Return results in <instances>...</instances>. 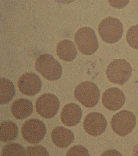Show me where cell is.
Returning a JSON list of instances; mask_svg holds the SVG:
<instances>
[{
    "label": "cell",
    "mask_w": 138,
    "mask_h": 156,
    "mask_svg": "<svg viewBox=\"0 0 138 156\" xmlns=\"http://www.w3.org/2000/svg\"><path fill=\"white\" fill-rule=\"evenodd\" d=\"M35 68L48 80L56 81L62 76V68L60 63L50 54L44 53L39 56L35 62Z\"/></svg>",
    "instance_id": "1"
},
{
    "label": "cell",
    "mask_w": 138,
    "mask_h": 156,
    "mask_svg": "<svg viewBox=\"0 0 138 156\" xmlns=\"http://www.w3.org/2000/svg\"><path fill=\"white\" fill-rule=\"evenodd\" d=\"M132 73V69L130 63L121 58L112 61L106 69L108 80L119 85H123L129 80Z\"/></svg>",
    "instance_id": "2"
},
{
    "label": "cell",
    "mask_w": 138,
    "mask_h": 156,
    "mask_svg": "<svg viewBox=\"0 0 138 156\" xmlns=\"http://www.w3.org/2000/svg\"><path fill=\"white\" fill-rule=\"evenodd\" d=\"M75 42L79 51L86 55L95 53L98 48V41L93 29L84 27L76 32Z\"/></svg>",
    "instance_id": "3"
},
{
    "label": "cell",
    "mask_w": 138,
    "mask_h": 156,
    "mask_svg": "<svg viewBox=\"0 0 138 156\" xmlns=\"http://www.w3.org/2000/svg\"><path fill=\"white\" fill-rule=\"evenodd\" d=\"M98 30L103 41L113 44L117 42L121 38L124 29L119 20L108 17L101 22Z\"/></svg>",
    "instance_id": "4"
},
{
    "label": "cell",
    "mask_w": 138,
    "mask_h": 156,
    "mask_svg": "<svg viewBox=\"0 0 138 156\" xmlns=\"http://www.w3.org/2000/svg\"><path fill=\"white\" fill-rule=\"evenodd\" d=\"M77 101L86 107H95L100 99V90L96 84L85 81L78 85L75 90Z\"/></svg>",
    "instance_id": "5"
},
{
    "label": "cell",
    "mask_w": 138,
    "mask_h": 156,
    "mask_svg": "<svg viewBox=\"0 0 138 156\" xmlns=\"http://www.w3.org/2000/svg\"><path fill=\"white\" fill-rule=\"evenodd\" d=\"M112 129L119 136L130 133L136 125V117L130 111H121L114 115L111 120Z\"/></svg>",
    "instance_id": "6"
},
{
    "label": "cell",
    "mask_w": 138,
    "mask_h": 156,
    "mask_svg": "<svg viewBox=\"0 0 138 156\" xmlns=\"http://www.w3.org/2000/svg\"><path fill=\"white\" fill-rule=\"evenodd\" d=\"M23 139L31 144H38L45 137L46 127L41 120L33 119L23 124L22 128Z\"/></svg>",
    "instance_id": "7"
},
{
    "label": "cell",
    "mask_w": 138,
    "mask_h": 156,
    "mask_svg": "<svg viewBox=\"0 0 138 156\" xmlns=\"http://www.w3.org/2000/svg\"><path fill=\"white\" fill-rule=\"evenodd\" d=\"M60 107V101L55 95L44 94L38 98L36 101V109L38 115L45 119L55 116Z\"/></svg>",
    "instance_id": "8"
},
{
    "label": "cell",
    "mask_w": 138,
    "mask_h": 156,
    "mask_svg": "<svg viewBox=\"0 0 138 156\" xmlns=\"http://www.w3.org/2000/svg\"><path fill=\"white\" fill-rule=\"evenodd\" d=\"M107 127V120L102 114L93 112L88 114L84 121V129L90 135L97 136L105 132Z\"/></svg>",
    "instance_id": "9"
},
{
    "label": "cell",
    "mask_w": 138,
    "mask_h": 156,
    "mask_svg": "<svg viewBox=\"0 0 138 156\" xmlns=\"http://www.w3.org/2000/svg\"><path fill=\"white\" fill-rule=\"evenodd\" d=\"M18 86L22 94L32 96L40 91L42 84L40 78L38 75L28 72L19 77Z\"/></svg>",
    "instance_id": "10"
},
{
    "label": "cell",
    "mask_w": 138,
    "mask_h": 156,
    "mask_svg": "<svg viewBox=\"0 0 138 156\" xmlns=\"http://www.w3.org/2000/svg\"><path fill=\"white\" fill-rule=\"evenodd\" d=\"M102 104L106 108L110 111L120 109L124 105L125 96L123 92L117 88H110L102 95Z\"/></svg>",
    "instance_id": "11"
},
{
    "label": "cell",
    "mask_w": 138,
    "mask_h": 156,
    "mask_svg": "<svg viewBox=\"0 0 138 156\" xmlns=\"http://www.w3.org/2000/svg\"><path fill=\"white\" fill-rule=\"evenodd\" d=\"M82 115V109L77 104L70 103L66 105L62 111L61 120L66 126H75L81 122Z\"/></svg>",
    "instance_id": "12"
},
{
    "label": "cell",
    "mask_w": 138,
    "mask_h": 156,
    "mask_svg": "<svg viewBox=\"0 0 138 156\" xmlns=\"http://www.w3.org/2000/svg\"><path fill=\"white\" fill-rule=\"evenodd\" d=\"M51 138L57 147L66 148L73 142L74 134L71 130L59 126L53 130Z\"/></svg>",
    "instance_id": "13"
},
{
    "label": "cell",
    "mask_w": 138,
    "mask_h": 156,
    "mask_svg": "<svg viewBox=\"0 0 138 156\" xmlns=\"http://www.w3.org/2000/svg\"><path fill=\"white\" fill-rule=\"evenodd\" d=\"M33 111V106L31 101L26 98L18 99L13 102L11 112L14 118L23 120L30 116Z\"/></svg>",
    "instance_id": "14"
},
{
    "label": "cell",
    "mask_w": 138,
    "mask_h": 156,
    "mask_svg": "<svg viewBox=\"0 0 138 156\" xmlns=\"http://www.w3.org/2000/svg\"><path fill=\"white\" fill-rule=\"evenodd\" d=\"M57 53L62 61L71 62L77 57V51L72 41L70 40H63L58 44Z\"/></svg>",
    "instance_id": "15"
},
{
    "label": "cell",
    "mask_w": 138,
    "mask_h": 156,
    "mask_svg": "<svg viewBox=\"0 0 138 156\" xmlns=\"http://www.w3.org/2000/svg\"><path fill=\"white\" fill-rule=\"evenodd\" d=\"M18 129L17 125L12 121H3L1 123L0 140L2 142H9L17 138Z\"/></svg>",
    "instance_id": "16"
},
{
    "label": "cell",
    "mask_w": 138,
    "mask_h": 156,
    "mask_svg": "<svg viewBox=\"0 0 138 156\" xmlns=\"http://www.w3.org/2000/svg\"><path fill=\"white\" fill-rule=\"evenodd\" d=\"M0 103L7 104L12 100L15 94L14 84L11 81L3 77L0 80Z\"/></svg>",
    "instance_id": "17"
},
{
    "label": "cell",
    "mask_w": 138,
    "mask_h": 156,
    "mask_svg": "<svg viewBox=\"0 0 138 156\" xmlns=\"http://www.w3.org/2000/svg\"><path fill=\"white\" fill-rule=\"evenodd\" d=\"M2 156L26 155V150L18 143H11L4 146L2 152Z\"/></svg>",
    "instance_id": "18"
},
{
    "label": "cell",
    "mask_w": 138,
    "mask_h": 156,
    "mask_svg": "<svg viewBox=\"0 0 138 156\" xmlns=\"http://www.w3.org/2000/svg\"><path fill=\"white\" fill-rule=\"evenodd\" d=\"M126 40L133 48L138 50V25L132 26L127 32Z\"/></svg>",
    "instance_id": "19"
},
{
    "label": "cell",
    "mask_w": 138,
    "mask_h": 156,
    "mask_svg": "<svg viewBox=\"0 0 138 156\" xmlns=\"http://www.w3.org/2000/svg\"><path fill=\"white\" fill-rule=\"evenodd\" d=\"M27 155H49L47 150L42 146H29L26 149Z\"/></svg>",
    "instance_id": "20"
},
{
    "label": "cell",
    "mask_w": 138,
    "mask_h": 156,
    "mask_svg": "<svg viewBox=\"0 0 138 156\" xmlns=\"http://www.w3.org/2000/svg\"><path fill=\"white\" fill-rule=\"evenodd\" d=\"M67 155H90L88 150L82 146L78 145L71 148L66 154Z\"/></svg>",
    "instance_id": "21"
},
{
    "label": "cell",
    "mask_w": 138,
    "mask_h": 156,
    "mask_svg": "<svg viewBox=\"0 0 138 156\" xmlns=\"http://www.w3.org/2000/svg\"><path fill=\"white\" fill-rule=\"evenodd\" d=\"M111 6L116 9L125 7L129 3L130 0H108Z\"/></svg>",
    "instance_id": "22"
},
{
    "label": "cell",
    "mask_w": 138,
    "mask_h": 156,
    "mask_svg": "<svg viewBox=\"0 0 138 156\" xmlns=\"http://www.w3.org/2000/svg\"><path fill=\"white\" fill-rule=\"evenodd\" d=\"M55 2L59 3H62V4H69L73 2H75V0H55Z\"/></svg>",
    "instance_id": "23"
}]
</instances>
